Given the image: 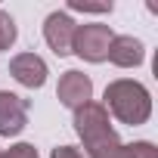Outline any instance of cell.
I'll list each match as a JSON object with an SVG mask.
<instances>
[{"instance_id": "277c9868", "label": "cell", "mask_w": 158, "mask_h": 158, "mask_svg": "<svg viewBox=\"0 0 158 158\" xmlns=\"http://www.w3.org/2000/svg\"><path fill=\"white\" fill-rule=\"evenodd\" d=\"M56 96H59V102H62L65 109H71V112H77L81 106L93 102V81H90V74L77 71V68L65 71V74L59 77Z\"/></svg>"}, {"instance_id": "ba28073f", "label": "cell", "mask_w": 158, "mask_h": 158, "mask_svg": "<svg viewBox=\"0 0 158 158\" xmlns=\"http://www.w3.org/2000/svg\"><path fill=\"white\" fill-rule=\"evenodd\" d=\"M146 59V47L143 40H136L133 34H115L109 44V62L118 68H136Z\"/></svg>"}, {"instance_id": "30bf717a", "label": "cell", "mask_w": 158, "mask_h": 158, "mask_svg": "<svg viewBox=\"0 0 158 158\" xmlns=\"http://www.w3.org/2000/svg\"><path fill=\"white\" fill-rule=\"evenodd\" d=\"M130 158H158V149L152 143L139 139V143H130Z\"/></svg>"}, {"instance_id": "5bb4252c", "label": "cell", "mask_w": 158, "mask_h": 158, "mask_svg": "<svg viewBox=\"0 0 158 158\" xmlns=\"http://www.w3.org/2000/svg\"><path fill=\"white\" fill-rule=\"evenodd\" d=\"M0 158H6V152H0Z\"/></svg>"}, {"instance_id": "4fadbf2b", "label": "cell", "mask_w": 158, "mask_h": 158, "mask_svg": "<svg viewBox=\"0 0 158 158\" xmlns=\"http://www.w3.org/2000/svg\"><path fill=\"white\" fill-rule=\"evenodd\" d=\"M50 158H87V155L77 149V146H56Z\"/></svg>"}, {"instance_id": "3957f363", "label": "cell", "mask_w": 158, "mask_h": 158, "mask_svg": "<svg viewBox=\"0 0 158 158\" xmlns=\"http://www.w3.org/2000/svg\"><path fill=\"white\" fill-rule=\"evenodd\" d=\"M112 37H115V31L109 25H102V22L77 25L74 28V40H71V53L81 56L84 62H106Z\"/></svg>"}, {"instance_id": "9c48e42d", "label": "cell", "mask_w": 158, "mask_h": 158, "mask_svg": "<svg viewBox=\"0 0 158 158\" xmlns=\"http://www.w3.org/2000/svg\"><path fill=\"white\" fill-rule=\"evenodd\" d=\"M19 37V28H16V19L6 13V10H0V50H13Z\"/></svg>"}, {"instance_id": "7c38bea8", "label": "cell", "mask_w": 158, "mask_h": 158, "mask_svg": "<svg viewBox=\"0 0 158 158\" xmlns=\"http://www.w3.org/2000/svg\"><path fill=\"white\" fill-rule=\"evenodd\" d=\"M68 10H77V13H112V3H81V0H71Z\"/></svg>"}, {"instance_id": "52a82bcc", "label": "cell", "mask_w": 158, "mask_h": 158, "mask_svg": "<svg viewBox=\"0 0 158 158\" xmlns=\"http://www.w3.org/2000/svg\"><path fill=\"white\" fill-rule=\"evenodd\" d=\"M10 74L16 77L22 87L37 90V87L47 84V74H50V71H47V62H44L37 53H19V56L10 59Z\"/></svg>"}, {"instance_id": "7a4b0ae2", "label": "cell", "mask_w": 158, "mask_h": 158, "mask_svg": "<svg viewBox=\"0 0 158 158\" xmlns=\"http://www.w3.org/2000/svg\"><path fill=\"white\" fill-rule=\"evenodd\" d=\"M74 130L84 139V149H93V146L118 136L112 130V121H109V112H106L102 102H87V106L77 109L74 112Z\"/></svg>"}, {"instance_id": "8fae6325", "label": "cell", "mask_w": 158, "mask_h": 158, "mask_svg": "<svg viewBox=\"0 0 158 158\" xmlns=\"http://www.w3.org/2000/svg\"><path fill=\"white\" fill-rule=\"evenodd\" d=\"M6 158H40V155H37V149L31 143H16V146H10Z\"/></svg>"}, {"instance_id": "6da1fadb", "label": "cell", "mask_w": 158, "mask_h": 158, "mask_svg": "<svg viewBox=\"0 0 158 158\" xmlns=\"http://www.w3.org/2000/svg\"><path fill=\"white\" fill-rule=\"evenodd\" d=\"M106 112H112L121 124L139 127L152 115V96L139 81L130 77H118L106 87Z\"/></svg>"}, {"instance_id": "8992f818", "label": "cell", "mask_w": 158, "mask_h": 158, "mask_svg": "<svg viewBox=\"0 0 158 158\" xmlns=\"http://www.w3.org/2000/svg\"><path fill=\"white\" fill-rule=\"evenodd\" d=\"M74 28H77L74 19H71L68 13H62V10H56V13L47 16V22H44V40L50 44V50H53L56 56H68V53H71Z\"/></svg>"}, {"instance_id": "5b68a950", "label": "cell", "mask_w": 158, "mask_h": 158, "mask_svg": "<svg viewBox=\"0 0 158 158\" xmlns=\"http://www.w3.org/2000/svg\"><path fill=\"white\" fill-rule=\"evenodd\" d=\"M28 124V99L0 90V136H19Z\"/></svg>"}]
</instances>
